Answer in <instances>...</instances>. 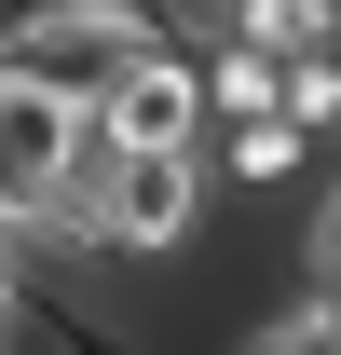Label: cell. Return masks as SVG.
I'll return each instance as SVG.
<instances>
[{
	"label": "cell",
	"instance_id": "cell-1",
	"mask_svg": "<svg viewBox=\"0 0 341 355\" xmlns=\"http://www.w3.org/2000/svg\"><path fill=\"white\" fill-rule=\"evenodd\" d=\"M55 219L82 232V246H110V260L164 273L177 246L218 219V178H205V150H123V137H96L82 178L55 191Z\"/></svg>",
	"mask_w": 341,
	"mask_h": 355
},
{
	"label": "cell",
	"instance_id": "cell-2",
	"mask_svg": "<svg viewBox=\"0 0 341 355\" xmlns=\"http://www.w3.org/2000/svg\"><path fill=\"white\" fill-rule=\"evenodd\" d=\"M82 150H96V110H82V96L0 69V219H55V191L82 178Z\"/></svg>",
	"mask_w": 341,
	"mask_h": 355
},
{
	"label": "cell",
	"instance_id": "cell-3",
	"mask_svg": "<svg viewBox=\"0 0 341 355\" xmlns=\"http://www.w3.org/2000/svg\"><path fill=\"white\" fill-rule=\"evenodd\" d=\"M96 137H123V150H205V69H191V42H123L110 55Z\"/></svg>",
	"mask_w": 341,
	"mask_h": 355
},
{
	"label": "cell",
	"instance_id": "cell-4",
	"mask_svg": "<svg viewBox=\"0 0 341 355\" xmlns=\"http://www.w3.org/2000/svg\"><path fill=\"white\" fill-rule=\"evenodd\" d=\"M328 150L287 123V110H246V123H218L205 137V178H232V191H287V178H314Z\"/></svg>",
	"mask_w": 341,
	"mask_h": 355
},
{
	"label": "cell",
	"instance_id": "cell-5",
	"mask_svg": "<svg viewBox=\"0 0 341 355\" xmlns=\"http://www.w3.org/2000/svg\"><path fill=\"white\" fill-rule=\"evenodd\" d=\"M191 69H205V137H218V123H246V110H273V96H287V55L232 42V28H205V42H191Z\"/></svg>",
	"mask_w": 341,
	"mask_h": 355
},
{
	"label": "cell",
	"instance_id": "cell-6",
	"mask_svg": "<svg viewBox=\"0 0 341 355\" xmlns=\"http://www.w3.org/2000/svg\"><path fill=\"white\" fill-rule=\"evenodd\" d=\"M300 287H341V150H328V191H314V232H300Z\"/></svg>",
	"mask_w": 341,
	"mask_h": 355
},
{
	"label": "cell",
	"instance_id": "cell-7",
	"mask_svg": "<svg viewBox=\"0 0 341 355\" xmlns=\"http://www.w3.org/2000/svg\"><path fill=\"white\" fill-rule=\"evenodd\" d=\"M14 314H28V246H0V342H14Z\"/></svg>",
	"mask_w": 341,
	"mask_h": 355
},
{
	"label": "cell",
	"instance_id": "cell-8",
	"mask_svg": "<svg viewBox=\"0 0 341 355\" xmlns=\"http://www.w3.org/2000/svg\"><path fill=\"white\" fill-rule=\"evenodd\" d=\"M82 14H123V28H137V14H150V0H82Z\"/></svg>",
	"mask_w": 341,
	"mask_h": 355
},
{
	"label": "cell",
	"instance_id": "cell-9",
	"mask_svg": "<svg viewBox=\"0 0 341 355\" xmlns=\"http://www.w3.org/2000/svg\"><path fill=\"white\" fill-rule=\"evenodd\" d=\"M0 42H14V14H0Z\"/></svg>",
	"mask_w": 341,
	"mask_h": 355
}]
</instances>
